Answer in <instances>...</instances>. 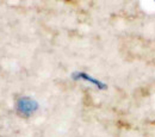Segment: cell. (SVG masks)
Listing matches in <instances>:
<instances>
[{"label":"cell","mask_w":155,"mask_h":137,"mask_svg":"<svg viewBox=\"0 0 155 137\" xmlns=\"http://www.w3.org/2000/svg\"><path fill=\"white\" fill-rule=\"evenodd\" d=\"M73 77H74V79H82V80H86V81L91 82L92 85H96L98 88H105V85H104V83H101L100 81H98V80H96V79L92 78V77H90V75H87L86 73H75Z\"/></svg>","instance_id":"2"},{"label":"cell","mask_w":155,"mask_h":137,"mask_svg":"<svg viewBox=\"0 0 155 137\" xmlns=\"http://www.w3.org/2000/svg\"><path fill=\"white\" fill-rule=\"evenodd\" d=\"M18 109L21 113L24 115H30L31 112H34L37 109V105L34 100L30 98H23L18 101Z\"/></svg>","instance_id":"1"}]
</instances>
